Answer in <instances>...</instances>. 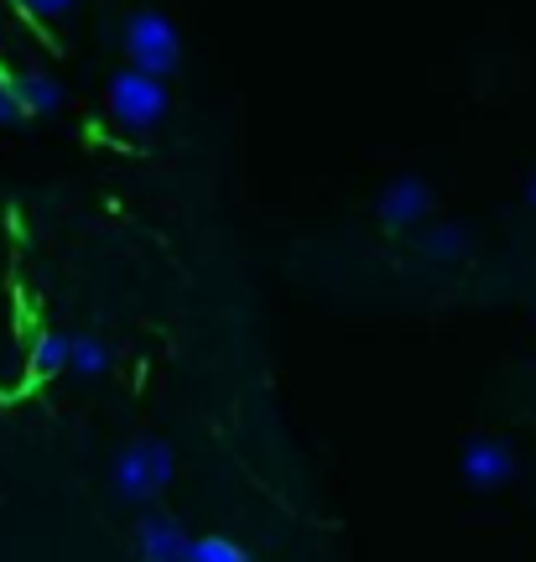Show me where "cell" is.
Here are the masks:
<instances>
[{
    "label": "cell",
    "mask_w": 536,
    "mask_h": 562,
    "mask_svg": "<svg viewBox=\"0 0 536 562\" xmlns=\"http://www.w3.org/2000/svg\"><path fill=\"white\" fill-rule=\"evenodd\" d=\"M11 100H16L21 121H42L63 104V83L47 74V68H26V74H11Z\"/></svg>",
    "instance_id": "7"
},
{
    "label": "cell",
    "mask_w": 536,
    "mask_h": 562,
    "mask_svg": "<svg viewBox=\"0 0 536 562\" xmlns=\"http://www.w3.org/2000/svg\"><path fill=\"white\" fill-rule=\"evenodd\" d=\"M167 115V83L152 79V74H136L125 68L110 79V121L125 125V131H152Z\"/></svg>",
    "instance_id": "3"
},
{
    "label": "cell",
    "mask_w": 536,
    "mask_h": 562,
    "mask_svg": "<svg viewBox=\"0 0 536 562\" xmlns=\"http://www.w3.org/2000/svg\"><path fill=\"white\" fill-rule=\"evenodd\" d=\"M188 562H250V552L239 542H230V537H193Z\"/></svg>",
    "instance_id": "11"
},
{
    "label": "cell",
    "mask_w": 536,
    "mask_h": 562,
    "mask_svg": "<svg viewBox=\"0 0 536 562\" xmlns=\"http://www.w3.org/2000/svg\"><path fill=\"white\" fill-rule=\"evenodd\" d=\"M16 5L32 21H63L68 11H74V5H79V0H16Z\"/></svg>",
    "instance_id": "12"
},
{
    "label": "cell",
    "mask_w": 536,
    "mask_h": 562,
    "mask_svg": "<svg viewBox=\"0 0 536 562\" xmlns=\"http://www.w3.org/2000/svg\"><path fill=\"white\" fill-rule=\"evenodd\" d=\"M458 474L474 495H490V490H505L511 474H516V453L505 438H469L464 442V459H458Z\"/></svg>",
    "instance_id": "4"
},
{
    "label": "cell",
    "mask_w": 536,
    "mask_h": 562,
    "mask_svg": "<svg viewBox=\"0 0 536 562\" xmlns=\"http://www.w3.org/2000/svg\"><path fill=\"white\" fill-rule=\"evenodd\" d=\"M178 474V459H172V448L161 438H136L131 448H120L115 469H110V484H115L120 501L131 505H152L172 484Z\"/></svg>",
    "instance_id": "1"
},
{
    "label": "cell",
    "mask_w": 536,
    "mask_h": 562,
    "mask_svg": "<svg viewBox=\"0 0 536 562\" xmlns=\"http://www.w3.org/2000/svg\"><path fill=\"white\" fill-rule=\"evenodd\" d=\"M526 193H532V203H536V172H532V188H526Z\"/></svg>",
    "instance_id": "14"
},
{
    "label": "cell",
    "mask_w": 536,
    "mask_h": 562,
    "mask_svg": "<svg viewBox=\"0 0 536 562\" xmlns=\"http://www.w3.org/2000/svg\"><path fill=\"white\" fill-rule=\"evenodd\" d=\"M68 370V334H37L32 344V375H63Z\"/></svg>",
    "instance_id": "10"
},
{
    "label": "cell",
    "mask_w": 536,
    "mask_h": 562,
    "mask_svg": "<svg viewBox=\"0 0 536 562\" xmlns=\"http://www.w3.org/2000/svg\"><path fill=\"white\" fill-rule=\"evenodd\" d=\"M417 250L422 261L433 266H454L469 256V229L464 224H422L417 229Z\"/></svg>",
    "instance_id": "8"
},
{
    "label": "cell",
    "mask_w": 536,
    "mask_h": 562,
    "mask_svg": "<svg viewBox=\"0 0 536 562\" xmlns=\"http://www.w3.org/2000/svg\"><path fill=\"white\" fill-rule=\"evenodd\" d=\"M125 58L136 74H152V79H167L182 58L178 26L161 16V11H136L125 21Z\"/></svg>",
    "instance_id": "2"
},
{
    "label": "cell",
    "mask_w": 536,
    "mask_h": 562,
    "mask_svg": "<svg viewBox=\"0 0 536 562\" xmlns=\"http://www.w3.org/2000/svg\"><path fill=\"white\" fill-rule=\"evenodd\" d=\"M376 214L386 229H417V224L433 214V182L412 178V172H406V178H391L380 188Z\"/></svg>",
    "instance_id": "5"
},
{
    "label": "cell",
    "mask_w": 536,
    "mask_h": 562,
    "mask_svg": "<svg viewBox=\"0 0 536 562\" xmlns=\"http://www.w3.org/2000/svg\"><path fill=\"white\" fill-rule=\"evenodd\" d=\"M110 364H115V349H110L100 334H68V375L100 381Z\"/></svg>",
    "instance_id": "9"
},
{
    "label": "cell",
    "mask_w": 536,
    "mask_h": 562,
    "mask_svg": "<svg viewBox=\"0 0 536 562\" xmlns=\"http://www.w3.org/2000/svg\"><path fill=\"white\" fill-rule=\"evenodd\" d=\"M21 121V110L16 100H11V83H5V74H0V125H16Z\"/></svg>",
    "instance_id": "13"
},
{
    "label": "cell",
    "mask_w": 536,
    "mask_h": 562,
    "mask_svg": "<svg viewBox=\"0 0 536 562\" xmlns=\"http://www.w3.org/2000/svg\"><path fill=\"white\" fill-rule=\"evenodd\" d=\"M188 547H193V537L182 531V521L161 516V510H146V516L136 521L141 562H188Z\"/></svg>",
    "instance_id": "6"
}]
</instances>
